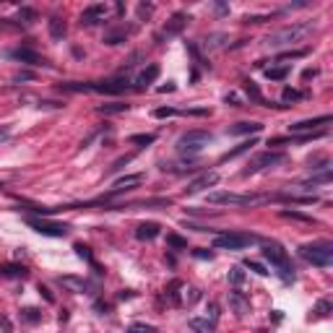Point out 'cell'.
Here are the masks:
<instances>
[{
  "label": "cell",
  "mask_w": 333,
  "mask_h": 333,
  "mask_svg": "<svg viewBox=\"0 0 333 333\" xmlns=\"http://www.w3.org/2000/svg\"><path fill=\"white\" fill-rule=\"evenodd\" d=\"M313 24H307V21H297V24H289V26H281L276 29V32H271L266 37V44L271 50H278V47H292V44H297L302 39H307L310 34H313Z\"/></svg>",
  "instance_id": "6da1fadb"
},
{
  "label": "cell",
  "mask_w": 333,
  "mask_h": 333,
  "mask_svg": "<svg viewBox=\"0 0 333 333\" xmlns=\"http://www.w3.org/2000/svg\"><path fill=\"white\" fill-rule=\"evenodd\" d=\"M263 258L271 260V266L281 274L284 281H294V268L289 263V255H286V250L278 245V242H266V245H263Z\"/></svg>",
  "instance_id": "7a4b0ae2"
},
{
  "label": "cell",
  "mask_w": 333,
  "mask_h": 333,
  "mask_svg": "<svg viewBox=\"0 0 333 333\" xmlns=\"http://www.w3.org/2000/svg\"><path fill=\"white\" fill-rule=\"evenodd\" d=\"M211 135L208 130H187L185 135H180V141H177V151L183 156H195V154H201L203 148L211 143Z\"/></svg>",
  "instance_id": "3957f363"
},
{
  "label": "cell",
  "mask_w": 333,
  "mask_h": 333,
  "mask_svg": "<svg viewBox=\"0 0 333 333\" xmlns=\"http://www.w3.org/2000/svg\"><path fill=\"white\" fill-rule=\"evenodd\" d=\"M299 255L307 263H313V266L325 268V266H331V263H333V245H331V242H310V245L299 247Z\"/></svg>",
  "instance_id": "277c9868"
},
{
  "label": "cell",
  "mask_w": 333,
  "mask_h": 333,
  "mask_svg": "<svg viewBox=\"0 0 333 333\" xmlns=\"http://www.w3.org/2000/svg\"><path fill=\"white\" fill-rule=\"evenodd\" d=\"M258 237L255 234H242V232H224V234H216L214 245L219 250H242L247 247L250 242H255Z\"/></svg>",
  "instance_id": "5b68a950"
},
{
  "label": "cell",
  "mask_w": 333,
  "mask_h": 333,
  "mask_svg": "<svg viewBox=\"0 0 333 333\" xmlns=\"http://www.w3.org/2000/svg\"><path fill=\"white\" fill-rule=\"evenodd\" d=\"M26 224L32 226V229H37L39 234H44V237H65L68 234V226L65 224H57V222H47V219H37V216H29Z\"/></svg>",
  "instance_id": "8992f818"
},
{
  "label": "cell",
  "mask_w": 333,
  "mask_h": 333,
  "mask_svg": "<svg viewBox=\"0 0 333 333\" xmlns=\"http://www.w3.org/2000/svg\"><path fill=\"white\" fill-rule=\"evenodd\" d=\"M284 159H286V154H281V151H266V154L255 156L253 162H250V166H247L245 172H242V177L255 175L258 169H266V166H276V164H281Z\"/></svg>",
  "instance_id": "52a82bcc"
},
{
  "label": "cell",
  "mask_w": 333,
  "mask_h": 333,
  "mask_svg": "<svg viewBox=\"0 0 333 333\" xmlns=\"http://www.w3.org/2000/svg\"><path fill=\"white\" fill-rule=\"evenodd\" d=\"M104 18H107V5H102V3L89 5V8H83V13H81L83 26H96V24H102Z\"/></svg>",
  "instance_id": "ba28073f"
},
{
  "label": "cell",
  "mask_w": 333,
  "mask_h": 333,
  "mask_svg": "<svg viewBox=\"0 0 333 333\" xmlns=\"http://www.w3.org/2000/svg\"><path fill=\"white\" fill-rule=\"evenodd\" d=\"M60 286L68 292H73V294H89V292H94V286L86 281V278H78V276H60L57 278Z\"/></svg>",
  "instance_id": "9c48e42d"
},
{
  "label": "cell",
  "mask_w": 333,
  "mask_h": 333,
  "mask_svg": "<svg viewBox=\"0 0 333 333\" xmlns=\"http://www.w3.org/2000/svg\"><path fill=\"white\" fill-rule=\"evenodd\" d=\"M92 92H99V94H123L128 89V81L125 78H112V81H102V83H89Z\"/></svg>",
  "instance_id": "30bf717a"
},
{
  "label": "cell",
  "mask_w": 333,
  "mask_h": 333,
  "mask_svg": "<svg viewBox=\"0 0 333 333\" xmlns=\"http://www.w3.org/2000/svg\"><path fill=\"white\" fill-rule=\"evenodd\" d=\"M331 120H333L331 115H320V117H313V120H299V123H294V125H289V128H292V133H313L315 128L328 125Z\"/></svg>",
  "instance_id": "8fae6325"
},
{
  "label": "cell",
  "mask_w": 333,
  "mask_h": 333,
  "mask_svg": "<svg viewBox=\"0 0 333 333\" xmlns=\"http://www.w3.org/2000/svg\"><path fill=\"white\" fill-rule=\"evenodd\" d=\"M216 183H219V175H216V172H206V175H201L198 180H193V183L185 187V193H187V195L201 193V190H206V187H214Z\"/></svg>",
  "instance_id": "7c38bea8"
},
{
  "label": "cell",
  "mask_w": 333,
  "mask_h": 333,
  "mask_svg": "<svg viewBox=\"0 0 333 333\" xmlns=\"http://www.w3.org/2000/svg\"><path fill=\"white\" fill-rule=\"evenodd\" d=\"M185 24H187V16L185 13H175V16L169 18V24H166L164 29H162V34H159V39H169V37H175V34H180L185 29Z\"/></svg>",
  "instance_id": "4fadbf2b"
},
{
  "label": "cell",
  "mask_w": 333,
  "mask_h": 333,
  "mask_svg": "<svg viewBox=\"0 0 333 333\" xmlns=\"http://www.w3.org/2000/svg\"><path fill=\"white\" fill-rule=\"evenodd\" d=\"M141 183H143V175H125V177H120V180H115V185L110 187V195H107V198H112V195H117V193L130 190V187L141 185Z\"/></svg>",
  "instance_id": "5bb4252c"
},
{
  "label": "cell",
  "mask_w": 333,
  "mask_h": 333,
  "mask_svg": "<svg viewBox=\"0 0 333 333\" xmlns=\"http://www.w3.org/2000/svg\"><path fill=\"white\" fill-rule=\"evenodd\" d=\"M8 55L18 63H26V65H42L44 60L39 57V52H34L32 47H18V50H11Z\"/></svg>",
  "instance_id": "9a60e30c"
},
{
  "label": "cell",
  "mask_w": 333,
  "mask_h": 333,
  "mask_svg": "<svg viewBox=\"0 0 333 333\" xmlns=\"http://www.w3.org/2000/svg\"><path fill=\"white\" fill-rule=\"evenodd\" d=\"M135 237L138 240H156L159 237V224L156 222H143L135 226Z\"/></svg>",
  "instance_id": "2e32d148"
},
{
  "label": "cell",
  "mask_w": 333,
  "mask_h": 333,
  "mask_svg": "<svg viewBox=\"0 0 333 333\" xmlns=\"http://www.w3.org/2000/svg\"><path fill=\"white\" fill-rule=\"evenodd\" d=\"M156 75H159V65H148V68H143V71L135 75V86L143 89V86H148V83H154L156 81Z\"/></svg>",
  "instance_id": "e0dca14e"
},
{
  "label": "cell",
  "mask_w": 333,
  "mask_h": 333,
  "mask_svg": "<svg viewBox=\"0 0 333 333\" xmlns=\"http://www.w3.org/2000/svg\"><path fill=\"white\" fill-rule=\"evenodd\" d=\"M258 130H263L260 123H237V125L226 128V133H229V135H247V133H258Z\"/></svg>",
  "instance_id": "ac0fdd59"
},
{
  "label": "cell",
  "mask_w": 333,
  "mask_h": 333,
  "mask_svg": "<svg viewBox=\"0 0 333 333\" xmlns=\"http://www.w3.org/2000/svg\"><path fill=\"white\" fill-rule=\"evenodd\" d=\"M47 26H50V37H52V39H63V37H65V32H68V26H65V21L63 18H60V16H52L50 21H47Z\"/></svg>",
  "instance_id": "d6986e66"
},
{
  "label": "cell",
  "mask_w": 333,
  "mask_h": 333,
  "mask_svg": "<svg viewBox=\"0 0 333 333\" xmlns=\"http://www.w3.org/2000/svg\"><path fill=\"white\" fill-rule=\"evenodd\" d=\"M229 305L234 307V313H237V315H245L247 310H250V302L242 297L240 292H229Z\"/></svg>",
  "instance_id": "ffe728a7"
},
{
  "label": "cell",
  "mask_w": 333,
  "mask_h": 333,
  "mask_svg": "<svg viewBox=\"0 0 333 333\" xmlns=\"http://www.w3.org/2000/svg\"><path fill=\"white\" fill-rule=\"evenodd\" d=\"M331 177H333V175H331V169H325L323 175H315V177H310L307 183H302V185H299V190H313L315 185H325V183H331Z\"/></svg>",
  "instance_id": "44dd1931"
},
{
  "label": "cell",
  "mask_w": 333,
  "mask_h": 333,
  "mask_svg": "<svg viewBox=\"0 0 333 333\" xmlns=\"http://www.w3.org/2000/svg\"><path fill=\"white\" fill-rule=\"evenodd\" d=\"M29 271L24 266H0V276L5 278H26Z\"/></svg>",
  "instance_id": "7402d4cb"
},
{
  "label": "cell",
  "mask_w": 333,
  "mask_h": 333,
  "mask_svg": "<svg viewBox=\"0 0 333 333\" xmlns=\"http://www.w3.org/2000/svg\"><path fill=\"white\" fill-rule=\"evenodd\" d=\"M187 325H190V328H193L195 333H211V331L216 328V325H214V323H208L206 317H190V323H187Z\"/></svg>",
  "instance_id": "603a6c76"
},
{
  "label": "cell",
  "mask_w": 333,
  "mask_h": 333,
  "mask_svg": "<svg viewBox=\"0 0 333 333\" xmlns=\"http://www.w3.org/2000/svg\"><path fill=\"white\" fill-rule=\"evenodd\" d=\"M125 37H128V29H112V32L104 34V42L107 44H120V42H125Z\"/></svg>",
  "instance_id": "cb8c5ba5"
},
{
  "label": "cell",
  "mask_w": 333,
  "mask_h": 333,
  "mask_svg": "<svg viewBox=\"0 0 333 333\" xmlns=\"http://www.w3.org/2000/svg\"><path fill=\"white\" fill-rule=\"evenodd\" d=\"M266 75L271 81H284L289 75V65H278V68H266Z\"/></svg>",
  "instance_id": "d4e9b609"
},
{
  "label": "cell",
  "mask_w": 333,
  "mask_h": 333,
  "mask_svg": "<svg viewBox=\"0 0 333 333\" xmlns=\"http://www.w3.org/2000/svg\"><path fill=\"white\" fill-rule=\"evenodd\" d=\"M250 146H255V141H253V138H250V141H242L237 148H232L229 154H224V156H222V162H226V159H234V156H240V154H245V151H250Z\"/></svg>",
  "instance_id": "484cf974"
},
{
  "label": "cell",
  "mask_w": 333,
  "mask_h": 333,
  "mask_svg": "<svg viewBox=\"0 0 333 333\" xmlns=\"http://www.w3.org/2000/svg\"><path fill=\"white\" fill-rule=\"evenodd\" d=\"M245 92H247V96H250L253 102H258V104H268L266 99H263V94L258 92V86H255L253 81H245Z\"/></svg>",
  "instance_id": "4316f807"
},
{
  "label": "cell",
  "mask_w": 333,
  "mask_h": 333,
  "mask_svg": "<svg viewBox=\"0 0 333 333\" xmlns=\"http://www.w3.org/2000/svg\"><path fill=\"white\" fill-rule=\"evenodd\" d=\"M102 115H117V112H128V104L123 102H112V104H102L99 107Z\"/></svg>",
  "instance_id": "83f0119b"
},
{
  "label": "cell",
  "mask_w": 333,
  "mask_h": 333,
  "mask_svg": "<svg viewBox=\"0 0 333 333\" xmlns=\"http://www.w3.org/2000/svg\"><path fill=\"white\" fill-rule=\"evenodd\" d=\"M21 320H26V323H39L42 320V313L37 307H26V310H21Z\"/></svg>",
  "instance_id": "f1b7e54d"
},
{
  "label": "cell",
  "mask_w": 333,
  "mask_h": 333,
  "mask_svg": "<svg viewBox=\"0 0 333 333\" xmlns=\"http://www.w3.org/2000/svg\"><path fill=\"white\" fill-rule=\"evenodd\" d=\"M73 250H75V253H78V258H83V260H89V263H92V266L96 268V263H94V258H92V250H89L86 245H81V242H78V245H75Z\"/></svg>",
  "instance_id": "f546056e"
},
{
  "label": "cell",
  "mask_w": 333,
  "mask_h": 333,
  "mask_svg": "<svg viewBox=\"0 0 333 333\" xmlns=\"http://www.w3.org/2000/svg\"><path fill=\"white\" fill-rule=\"evenodd\" d=\"M229 281H232L234 286H240L242 281H245V271H242L240 266H234V268L229 271Z\"/></svg>",
  "instance_id": "4dcf8cb0"
},
{
  "label": "cell",
  "mask_w": 333,
  "mask_h": 333,
  "mask_svg": "<svg viewBox=\"0 0 333 333\" xmlns=\"http://www.w3.org/2000/svg\"><path fill=\"white\" fill-rule=\"evenodd\" d=\"M315 315H317V317H328V315H331V302H328V299H320V302H317V305H315Z\"/></svg>",
  "instance_id": "1f68e13d"
},
{
  "label": "cell",
  "mask_w": 333,
  "mask_h": 333,
  "mask_svg": "<svg viewBox=\"0 0 333 333\" xmlns=\"http://www.w3.org/2000/svg\"><path fill=\"white\" fill-rule=\"evenodd\" d=\"M302 96H305V94H302V92H297V89H284L281 99H284V102H299Z\"/></svg>",
  "instance_id": "d6a6232c"
},
{
  "label": "cell",
  "mask_w": 333,
  "mask_h": 333,
  "mask_svg": "<svg viewBox=\"0 0 333 333\" xmlns=\"http://www.w3.org/2000/svg\"><path fill=\"white\" fill-rule=\"evenodd\" d=\"M60 89H63V92H75V94H78V92H92L89 83H63Z\"/></svg>",
  "instance_id": "836d02e7"
},
{
  "label": "cell",
  "mask_w": 333,
  "mask_h": 333,
  "mask_svg": "<svg viewBox=\"0 0 333 333\" xmlns=\"http://www.w3.org/2000/svg\"><path fill=\"white\" fill-rule=\"evenodd\" d=\"M177 289H183V281H172L169 289H166V292H169V299L175 302V305H180V292Z\"/></svg>",
  "instance_id": "e575fe53"
},
{
  "label": "cell",
  "mask_w": 333,
  "mask_h": 333,
  "mask_svg": "<svg viewBox=\"0 0 333 333\" xmlns=\"http://www.w3.org/2000/svg\"><path fill=\"white\" fill-rule=\"evenodd\" d=\"M281 216L284 219H297V222H313V219H310V216H305V214H299V211H281Z\"/></svg>",
  "instance_id": "d590c367"
},
{
  "label": "cell",
  "mask_w": 333,
  "mask_h": 333,
  "mask_svg": "<svg viewBox=\"0 0 333 333\" xmlns=\"http://www.w3.org/2000/svg\"><path fill=\"white\" fill-rule=\"evenodd\" d=\"M133 143H141V146H148V143H154L156 141V135H151V133H146V135H133V138H130Z\"/></svg>",
  "instance_id": "8d00e7d4"
},
{
  "label": "cell",
  "mask_w": 333,
  "mask_h": 333,
  "mask_svg": "<svg viewBox=\"0 0 333 333\" xmlns=\"http://www.w3.org/2000/svg\"><path fill=\"white\" fill-rule=\"evenodd\" d=\"M166 242H169L172 247H187V242L183 237H177V234H166Z\"/></svg>",
  "instance_id": "74e56055"
},
{
  "label": "cell",
  "mask_w": 333,
  "mask_h": 333,
  "mask_svg": "<svg viewBox=\"0 0 333 333\" xmlns=\"http://www.w3.org/2000/svg\"><path fill=\"white\" fill-rule=\"evenodd\" d=\"M245 266H247L250 271H255V274H258V276H268V271H266V268H263V266H260V263H255V260H247V263H245Z\"/></svg>",
  "instance_id": "f35d334b"
},
{
  "label": "cell",
  "mask_w": 333,
  "mask_h": 333,
  "mask_svg": "<svg viewBox=\"0 0 333 333\" xmlns=\"http://www.w3.org/2000/svg\"><path fill=\"white\" fill-rule=\"evenodd\" d=\"M18 18H24V24H32V21L37 18V13H34L32 8H21V13H18Z\"/></svg>",
  "instance_id": "ab89813d"
},
{
  "label": "cell",
  "mask_w": 333,
  "mask_h": 333,
  "mask_svg": "<svg viewBox=\"0 0 333 333\" xmlns=\"http://www.w3.org/2000/svg\"><path fill=\"white\" fill-rule=\"evenodd\" d=\"M206 320H208V323H214V325H216V320H219V307L214 305V302L208 305V315H206Z\"/></svg>",
  "instance_id": "60d3db41"
},
{
  "label": "cell",
  "mask_w": 333,
  "mask_h": 333,
  "mask_svg": "<svg viewBox=\"0 0 333 333\" xmlns=\"http://www.w3.org/2000/svg\"><path fill=\"white\" fill-rule=\"evenodd\" d=\"M154 115H156V117H172V115H177V110H172V107H159Z\"/></svg>",
  "instance_id": "b9f144b4"
},
{
  "label": "cell",
  "mask_w": 333,
  "mask_h": 333,
  "mask_svg": "<svg viewBox=\"0 0 333 333\" xmlns=\"http://www.w3.org/2000/svg\"><path fill=\"white\" fill-rule=\"evenodd\" d=\"M151 13H154V5H151V3H148V5L141 3V5H138V16H141V18H143V16H151Z\"/></svg>",
  "instance_id": "7bdbcfd3"
},
{
  "label": "cell",
  "mask_w": 333,
  "mask_h": 333,
  "mask_svg": "<svg viewBox=\"0 0 333 333\" xmlns=\"http://www.w3.org/2000/svg\"><path fill=\"white\" fill-rule=\"evenodd\" d=\"M195 255H198V258H214V253H211V250H195Z\"/></svg>",
  "instance_id": "ee69618b"
},
{
  "label": "cell",
  "mask_w": 333,
  "mask_h": 333,
  "mask_svg": "<svg viewBox=\"0 0 333 333\" xmlns=\"http://www.w3.org/2000/svg\"><path fill=\"white\" fill-rule=\"evenodd\" d=\"M39 292L44 294V299H47V302H55V297H52V294H50V289H47V286H42V284H39Z\"/></svg>",
  "instance_id": "f6af8a7d"
},
{
  "label": "cell",
  "mask_w": 333,
  "mask_h": 333,
  "mask_svg": "<svg viewBox=\"0 0 333 333\" xmlns=\"http://www.w3.org/2000/svg\"><path fill=\"white\" fill-rule=\"evenodd\" d=\"M185 115H198V117H203V115H208V110H185Z\"/></svg>",
  "instance_id": "bcb514c9"
},
{
  "label": "cell",
  "mask_w": 333,
  "mask_h": 333,
  "mask_svg": "<svg viewBox=\"0 0 333 333\" xmlns=\"http://www.w3.org/2000/svg\"><path fill=\"white\" fill-rule=\"evenodd\" d=\"M8 135H11V128H0V143L8 141Z\"/></svg>",
  "instance_id": "7dc6e473"
},
{
  "label": "cell",
  "mask_w": 333,
  "mask_h": 333,
  "mask_svg": "<svg viewBox=\"0 0 333 333\" xmlns=\"http://www.w3.org/2000/svg\"><path fill=\"white\" fill-rule=\"evenodd\" d=\"M201 299V289H190V297H187V302H195Z\"/></svg>",
  "instance_id": "c3c4849f"
},
{
  "label": "cell",
  "mask_w": 333,
  "mask_h": 333,
  "mask_svg": "<svg viewBox=\"0 0 333 333\" xmlns=\"http://www.w3.org/2000/svg\"><path fill=\"white\" fill-rule=\"evenodd\" d=\"M166 92H175V83H166V86H159V94H166Z\"/></svg>",
  "instance_id": "681fc988"
},
{
  "label": "cell",
  "mask_w": 333,
  "mask_h": 333,
  "mask_svg": "<svg viewBox=\"0 0 333 333\" xmlns=\"http://www.w3.org/2000/svg\"><path fill=\"white\" fill-rule=\"evenodd\" d=\"M29 78H32V73H16V78H13V81H29Z\"/></svg>",
  "instance_id": "f907efd6"
}]
</instances>
